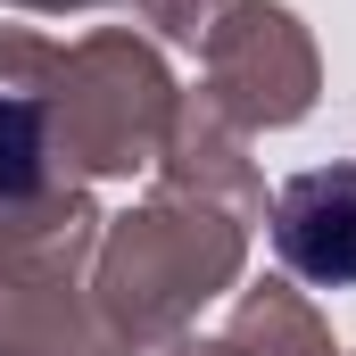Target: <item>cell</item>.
Listing matches in <instances>:
<instances>
[{
  "label": "cell",
  "instance_id": "7a4b0ae2",
  "mask_svg": "<svg viewBox=\"0 0 356 356\" xmlns=\"http://www.w3.org/2000/svg\"><path fill=\"white\" fill-rule=\"evenodd\" d=\"M50 141V116H42V99H17V91H0V207H25L33 191H42V149Z\"/></svg>",
  "mask_w": 356,
  "mask_h": 356
},
{
  "label": "cell",
  "instance_id": "6da1fadb",
  "mask_svg": "<svg viewBox=\"0 0 356 356\" xmlns=\"http://www.w3.org/2000/svg\"><path fill=\"white\" fill-rule=\"evenodd\" d=\"M273 249L298 282L348 290L356 282V166H323V175L282 182L273 199Z\"/></svg>",
  "mask_w": 356,
  "mask_h": 356
}]
</instances>
